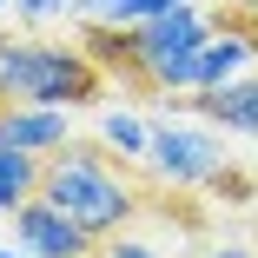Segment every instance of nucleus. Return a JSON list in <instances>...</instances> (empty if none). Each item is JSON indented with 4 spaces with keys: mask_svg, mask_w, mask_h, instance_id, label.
Returning <instances> with one entry per match:
<instances>
[{
    "mask_svg": "<svg viewBox=\"0 0 258 258\" xmlns=\"http://www.w3.org/2000/svg\"><path fill=\"white\" fill-rule=\"evenodd\" d=\"M205 258H258V251H251V245H212Z\"/></svg>",
    "mask_w": 258,
    "mask_h": 258,
    "instance_id": "2eb2a0df",
    "label": "nucleus"
},
{
    "mask_svg": "<svg viewBox=\"0 0 258 258\" xmlns=\"http://www.w3.org/2000/svg\"><path fill=\"white\" fill-rule=\"evenodd\" d=\"M99 258H166V251H152V245H139V238H119V232H113Z\"/></svg>",
    "mask_w": 258,
    "mask_h": 258,
    "instance_id": "f8f14e48",
    "label": "nucleus"
},
{
    "mask_svg": "<svg viewBox=\"0 0 258 258\" xmlns=\"http://www.w3.org/2000/svg\"><path fill=\"white\" fill-rule=\"evenodd\" d=\"M205 33H212V20H205L192 0H179V7L139 20L133 27V80L146 93H192Z\"/></svg>",
    "mask_w": 258,
    "mask_h": 258,
    "instance_id": "7ed1b4c3",
    "label": "nucleus"
},
{
    "mask_svg": "<svg viewBox=\"0 0 258 258\" xmlns=\"http://www.w3.org/2000/svg\"><path fill=\"white\" fill-rule=\"evenodd\" d=\"M40 199H53L60 212L93 232V238H113L126 232V219L139 212V192L126 179V159H113L106 146H60L40 159Z\"/></svg>",
    "mask_w": 258,
    "mask_h": 258,
    "instance_id": "f257e3e1",
    "label": "nucleus"
},
{
    "mask_svg": "<svg viewBox=\"0 0 258 258\" xmlns=\"http://www.w3.org/2000/svg\"><path fill=\"white\" fill-rule=\"evenodd\" d=\"M166 7H179V0H80L86 20H113V27H139V20L166 14Z\"/></svg>",
    "mask_w": 258,
    "mask_h": 258,
    "instance_id": "9b49d317",
    "label": "nucleus"
},
{
    "mask_svg": "<svg viewBox=\"0 0 258 258\" xmlns=\"http://www.w3.org/2000/svg\"><path fill=\"white\" fill-rule=\"evenodd\" d=\"M73 0H14V14H27V20H46V14H67Z\"/></svg>",
    "mask_w": 258,
    "mask_h": 258,
    "instance_id": "ddd939ff",
    "label": "nucleus"
},
{
    "mask_svg": "<svg viewBox=\"0 0 258 258\" xmlns=\"http://www.w3.org/2000/svg\"><path fill=\"white\" fill-rule=\"evenodd\" d=\"M80 53H86L99 73H126V80H133V27L86 20V27H80Z\"/></svg>",
    "mask_w": 258,
    "mask_h": 258,
    "instance_id": "6e6552de",
    "label": "nucleus"
},
{
    "mask_svg": "<svg viewBox=\"0 0 258 258\" xmlns=\"http://www.w3.org/2000/svg\"><path fill=\"white\" fill-rule=\"evenodd\" d=\"M0 258H33V251H0Z\"/></svg>",
    "mask_w": 258,
    "mask_h": 258,
    "instance_id": "f3484780",
    "label": "nucleus"
},
{
    "mask_svg": "<svg viewBox=\"0 0 258 258\" xmlns=\"http://www.w3.org/2000/svg\"><path fill=\"white\" fill-rule=\"evenodd\" d=\"M166 106H172V113H199L205 126H219V133H245V139H258V73H238V80H225V86L166 93Z\"/></svg>",
    "mask_w": 258,
    "mask_h": 258,
    "instance_id": "39448f33",
    "label": "nucleus"
},
{
    "mask_svg": "<svg viewBox=\"0 0 258 258\" xmlns=\"http://www.w3.org/2000/svg\"><path fill=\"white\" fill-rule=\"evenodd\" d=\"M146 166L159 185L185 192V185H212L225 172V146L212 126H179V119H159L152 126V152H146Z\"/></svg>",
    "mask_w": 258,
    "mask_h": 258,
    "instance_id": "20e7f679",
    "label": "nucleus"
},
{
    "mask_svg": "<svg viewBox=\"0 0 258 258\" xmlns=\"http://www.w3.org/2000/svg\"><path fill=\"white\" fill-rule=\"evenodd\" d=\"M0 7H7V0H0Z\"/></svg>",
    "mask_w": 258,
    "mask_h": 258,
    "instance_id": "a211bd4d",
    "label": "nucleus"
},
{
    "mask_svg": "<svg viewBox=\"0 0 258 258\" xmlns=\"http://www.w3.org/2000/svg\"><path fill=\"white\" fill-rule=\"evenodd\" d=\"M99 146L119 152L126 166H146V152H152V126L139 113H99Z\"/></svg>",
    "mask_w": 258,
    "mask_h": 258,
    "instance_id": "1a4fd4ad",
    "label": "nucleus"
},
{
    "mask_svg": "<svg viewBox=\"0 0 258 258\" xmlns=\"http://www.w3.org/2000/svg\"><path fill=\"white\" fill-rule=\"evenodd\" d=\"M106 73L67 40L0 33V106H93Z\"/></svg>",
    "mask_w": 258,
    "mask_h": 258,
    "instance_id": "f03ea898",
    "label": "nucleus"
},
{
    "mask_svg": "<svg viewBox=\"0 0 258 258\" xmlns=\"http://www.w3.org/2000/svg\"><path fill=\"white\" fill-rule=\"evenodd\" d=\"M232 14H245V20H258V0H225Z\"/></svg>",
    "mask_w": 258,
    "mask_h": 258,
    "instance_id": "dca6fc26",
    "label": "nucleus"
},
{
    "mask_svg": "<svg viewBox=\"0 0 258 258\" xmlns=\"http://www.w3.org/2000/svg\"><path fill=\"white\" fill-rule=\"evenodd\" d=\"M212 192H225V199H251V179H245V172H219Z\"/></svg>",
    "mask_w": 258,
    "mask_h": 258,
    "instance_id": "4468645a",
    "label": "nucleus"
},
{
    "mask_svg": "<svg viewBox=\"0 0 258 258\" xmlns=\"http://www.w3.org/2000/svg\"><path fill=\"white\" fill-rule=\"evenodd\" d=\"M14 245H20V251H33V258H86L99 238H93V232H80L53 199H40V192H33L27 205H14Z\"/></svg>",
    "mask_w": 258,
    "mask_h": 258,
    "instance_id": "423d86ee",
    "label": "nucleus"
},
{
    "mask_svg": "<svg viewBox=\"0 0 258 258\" xmlns=\"http://www.w3.org/2000/svg\"><path fill=\"white\" fill-rule=\"evenodd\" d=\"M33 192H40V159H33V152H14V146H0V212L27 205Z\"/></svg>",
    "mask_w": 258,
    "mask_h": 258,
    "instance_id": "9d476101",
    "label": "nucleus"
},
{
    "mask_svg": "<svg viewBox=\"0 0 258 258\" xmlns=\"http://www.w3.org/2000/svg\"><path fill=\"white\" fill-rule=\"evenodd\" d=\"M0 146L33 152V159L60 152L67 146V106H0Z\"/></svg>",
    "mask_w": 258,
    "mask_h": 258,
    "instance_id": "0eeeda50",
    "label": "nucleus"
}]
</instances>
